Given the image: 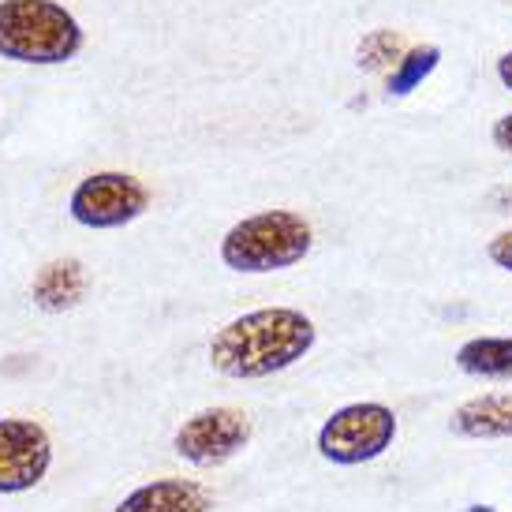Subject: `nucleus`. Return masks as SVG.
I'll list each match as a JSON object with an SVG mask.
<instances>
[{
    "label": "nucleus",
    "mask_w": 512,
    "mask_h": 512,
    "mask_svg": "<svg viewBox=\"0 0 512 512\" xmlns=\"http://www.w3.org/2000/svg\"><path fill=\"white\" fill-rule=\"evenodd\" d=\"M456 367L471 378L512 382V337H471L456 348Z\"/></svg>",
    "instance_id": "nucleus-11"
},
{
    "label": "nucleus",
    "mask_w": 512,
    "mask_h": 512,
    "mask_svg": "<svg viewBox=\"0 0 512 512\" xmlns=\"http://www.w3.org/2000/svg\"><path fill=\"white\" fill-rule=\"evenodd\" d=\"M83 49V30L57 0H0V57L15 64H64Z\"/></svg>",
    "instance_id": "nucleus-2"
},
{
    "label": "nucleus",
    "mask_w": 512,
    "mask_h": 512,
    "mask_svg": "<svg viewBox=\"0 0 512 512\" xmlns=\"http://www.w3.org/2000/svg\"><path fill=\"white\" fill-rule=\"evenodd\" d=\"M397 441V415L385 404L374 400H359V404H344L329 415L322 430H318V453L329 464L341 468H356L378 460L385 449H393Z\"/></svg>",
    "instance_id": "nucleus-4"
},
{
    "label": "nucleus",
    "mask_w": 512,
    "mask_h": 512,
    "mask_svg": "<svg viewBox=\"0 0 512 512\" xmlns=\"http://www.w3.org/2000/svg\"><path fill=\"white\" fill-rule=\"evenodd\" d=\"M498 79H501V86H505V90H512V49L498 57Z\"/></svg>",
    "instance_id": "nucleus-16"
},
{
    "label": "nucleus",
    "mask_w": 512,
    "mask_h": 512,
    "mask_svg": "<svg viewBox=\"0 0 512 512\" xmlns=\"http://www.w3.org/2000/svg\"><path fill=\"white\" fill-rule=\"evenodd\" d=\"M490 135H494V146H498V150L512 154V113L501 116L498 124H494V131H490Z\"/></svg>",
    "instance_id": "nucleus-15"
},
{
    "label": "nucleus",
    "mask_w": 512,
    "mask_h": 512,
    "mask_svg": "<svg viewBox=\"0 0 512 512\" xmlns=\"http://www.w3.org/2000/svg\"><path fill=\"white\" fill-rule=\"evenodd\" d=\"M468 512H494V509H490V505H471Z\"/></svg>",
    "instance_id": "nucleus-17"
},
{
    "label": "nucleus",
    "mask_w": 512,
    "mask_h": 512,
    "mask_svg": "<svg viewBox=\"0 0 512 512\" xmlns=\"http://www.w3.org/2000/svg\"><path fill=\"white\" fill-rule=\"evenodd\" d=\"M113 512H214V498L191 479H154L131 490Z\"/></svg>",
    "instance_id": "nucleus-8"
},
{
    "label": "nucleus",
    "mask_w": 512,
    "mask_h": 512,
    "mask_svg": "<svg viewBox=\"0 0 512 512\" xmlns=\"http://www.w3.org/2000/svg\"><path fill=\"white\" fill-rule=\"evenodd\" d=\"M438 64H441L438 45H412V49L397 60V68L389 72V94H393V98H408L415 86L434 75Z\"/></svg>",
    "instance_id": "nucleus-12"
},
{
    "label": "nucleus",
    "mask_w": 512,
    "mask_h": 512,
    "mask_svg": "<svg viewBox=\"0 0 512 512\" xmlns=\"http://www.w3.org/2000/svg\"><path fill=\"white\" fill-rule=\"evenodd\" d=\"M408 53V45L400 34L393 30H374L363 38L359 45V68H367V72H378V68H397V60Z\"/></svg>",
    "instance_id": "nucleus-13"
},
{
    "label": "nucleus",
    "mask_w": 512,
    "mask_h": 512,
    "mask_svg": "<svg viewBox=\"0 0 512 512\" xmlns=\"http://www.w3.org/2000/svg\"><path fill=\"white\" fill-rule=\"evenodd\" d=\"M318 341V329L296 307H262L232 318L210 341V363L236 382L270 378L296 367Z\"/></svg>",
    "instance_id": "nucleus-1"
},
{
    "label": "nucleus",
    "mask_w": 512,
    "mask_h": 512,
    "mask_svg": "<svg viewBox=\"0 0 512 512\" xmlns=\"http://www.w3.org/2000/svg\"><path fill=\"white\" fill-rule=\"evenodd\" d=\"M34 303L45 307V311H68L75 307L86 292V270L75 262V258H57V262H49L42 273H38V281H34Z\"/></svg>",
    "instance_id": "nucleus-10"
},
{
    "label": "nucleus",
    "mask_w": 512,
    "mask_h": 512,
    "mask_svg": "<svg viewBox=\"0 0 512 512\" xmlns=\"http://www.w3.org/2000/svg\"><path fill=\"white\" fill-rule=\"evenodd\" d=\"M146 206L150 191L128 172H94L68 199V210L83 228H124L139 221Z\"/></svg>",
    "instance_id": "nucleus-5"
},
{
    "label": "nucleus",
    "mask_w": 512,
    "mask_h": 512,
    "mask_svg": "<svg viewBox=\"0 0 512 512\" xmlns=\"http://www.w3.org/2000/svg\"><path fill=\"white\" fill-rule=\"evenodd\" d=\"M453 430L464 438H512V393H486L464 400L453 412Z\"/></svg>",
    "instance_id": "nucleus-9"
},
{
    "label": "nucleus",
    "mask_w": 512,
    "mask_h": 512,
    "mask_svg": "<svg viewBox=\"0 0 512 512\" xmlns=\"http://www.w3.org/2000/svg\"><path fill=\"white\" fill-rule=\"evenodd\" d=\"M247 441H251V419L240 408H206L184 419V427L172 438V449L195 468H217L243 453Z\"/></svg>",
    "instance_id": "nucleus-6"
},
{
    "label": "nucleus",
    "mask_w": 512,
    "mask_h": 512,
    "mask_svg": "<svg viewBox=\"0 0 512 512\" xmlns=\"http://www.w3.org/2000/svg\"><path fill=\"white\" fill-rule=\"evenodd\" d=\"M486 255H490V262H494L498 270H509L512 273V228L498 232L494 240L486 243Z\"/></svg>",
    "instance_id": "nucleus-14"
},
{
    "label": "nucleus",
    "mask_w": 512,
    "mask_h": 512,
    "mask_svg": "<svg viewBox=\"0 0 512 512\" xmlns=\"http://www.w3.org/2000/svg\"><path fill=\"white\" fill-rule=\"evenodd\" d=\"M314 232L292 210H262L243 217L221 240V262L236 273H277L311 255Z\"/></svg>",
    "instance_id": "nucleus-3"
},
{
    "label": "nucleus",
    "mask_w": 512,
    "mask_h": 512,
    "mask_svg": "<svg viewBox=\"0 0 512 512\" xmlns=\"http://www.w3.org/2000/svg\"><path fill=\"white\" fill-rule=\"evenodd\" d=\"M53 464V445L30 419H0V494H27Z\"/></svg>",
    "instance_id": "nucleus-7"
}]
</instances>
